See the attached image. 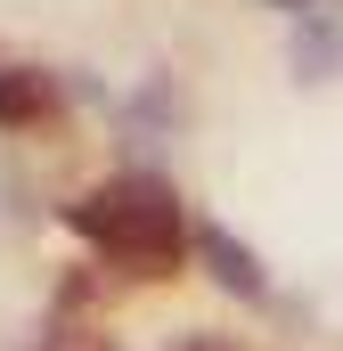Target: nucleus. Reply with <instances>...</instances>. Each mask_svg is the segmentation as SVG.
I'll list each match as a JSON object with an SVG mask.
<instances>
[{
    "label": "nucleus",
    "mask_w": 343,
    "mask_h": 351,
    "mask_svg": "<svg viewBox=\"0 0 343 351\" xmlns=\"http://www.w3.org/2000/svg\"><path fill=\"white\" fill-rule=\"evenodd\" d=\"M66 221L82 229L106 262H131V269H147V278L188 254V204L156 172H115L106 188H90Z\"/></svg>",
    "instance_id": "nucleus-1"
},
{
    "label": "nucleus",
    "mask_w": 343,
    "mask_h": 351,
    "mask_svg": "<svg viewBox=\"0 0 343 351\" xmlns=\"http://www.w3.org/2000/svg\"><path fill=\"white\" fill-rule=\"evenodd\" d=\"M294 74H303V82L343 74V16L335 8H311V16L294 25Z\"/></svg>",
    "instance_id": "nucleus-2"
},
{
    "label": "nucleus",
    "mask_w": 343,
    "mask_h": 351,
    "mask_svg": "<svg viewBox=\"0 0 343 351\" xmlns=\"http://www.w3.org/2000/svg\"><path fill=\"white\" fill-rule=\"evenodd\" d=\"M196 254H204V269H213L229 294H261V286H270V278H261V262L229 237V229H221V221H196Z\"/></svg>",
    "instance_id": "nucleus-3"
},
{
    "label": "nucleus",
    "mask_w": 343,
    "mask_h": 351,
    "mask_svg": "<svg viewBox=\"0 0 343 351\" xmlns=\"http://www.w3.org/2000/svg\"><path fill=\"white\" fill-rule=\"evenodd\" d=\"M49 106H58V82L49 74H33V66H8L0 74V123H33Z\"/></svg>",
    "instance_id": "nucleus-4"
},
{
    "label": "nucleus",
    "mask_w": 343,
    "mask_h": 351,
    "mask_svg": "<svg viewBox=\"0 0 343 351\" xmlns=\"http://www.w3.org/2000/svg\"><path fill=\"white\" fill-rule=\"evenodd\" d=\"M278 8H303V16H311V8H327V0H278Z\"/></svg>",
    "instance_id": "nucleus-5"
}]
</instances>
